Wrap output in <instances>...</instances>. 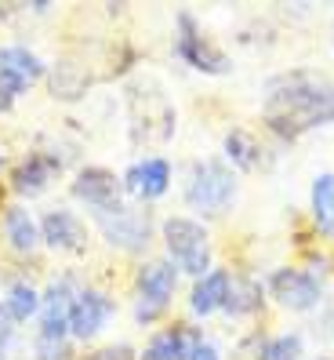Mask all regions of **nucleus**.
Returning <instances> with one entry per match:
<instances>
[{
	"instance_id": "obj_1",
	"label": "nucleus",
	"mask_w": 334,
	"mask_h": 360,
	"mask_svg": "<svg viewBox=\"0 0 334 360\" xmlns=\"http://www.w3.org/2000/svg\"><path fill=\"white\" fill-rule=\"evenodd\" d=\"M262 120L280 139H302L305 131H316L334 124V84L316 73H283L269 84L262 102Z\"/></svg>"
},
{
	"instance_id": "obj_2",
	"label": "nucleus",
	"mask_w": 334,
	"mask_h": 360,
	"mask_svg": "<svg viewBox=\"0 0 334 360\" xmlns=\"http://www.w3.org/2000/svg\"><path fill=\"white\" fill-rule=\"evenodd\" d=\"M236 172L222 157L193 160L185 175V204L203 219H222L236 204Z\"/></svg>"
},
{
	"instance_id": "obj_3",
	"label": "nucleus",
	"mask_w": 334,
	"mask_h": 360,
	"mask_svg": "<svg viewBox=\"0 0 334 360\" xmlns=\"http://www.w3.org/2000/svg\"><path fill=\"white\" fill-rule=\"evenodd\" d=\"M160 237L167 248V262H171L178 273H189V277H203L211 273V259H215V244H211V233L203 229V222L196 219H185V215H171L163 219L160 226Z\"/></svg>"
},
{
	"instance_id": "obj_4",
	"label": "nucleus",
	"mask_w": 334,
	"mask_h": 360,
	"mask_svg": "<svg viewBox=\"0 0 334 360\" xmlns=\"http://www.w3.org/2000/svg\"><path fill=\"white\" fill-rule=\"evenodd\" d=\"M175 288H178V269L167 262V259H149L142 262L135 273V321L145 328L153 324L156 316L171 306L175 299Z\"/></svg>"
},
{
	"instance_id": "obj_5",
	"label": "nucleus",
	"mask_w": 334,
	"mask_h": 360,
	"mask_svg": "<svg viewBox=\"0 0 334 360\" xmlns=\"http://www.w3.org/2000/svg\"><path fill=\"white\" fill-rule=\"evenodd\" d=\"M91 219L102 233V240H106L109 248L128 251V255H142L153 240V215L145 207L120 204L113 211H98V215H91Z\"/></svg>"
},
{
	"instance_id": "obj_6",
	"label": "nucleus",
	"mask_w": 334,
	"mask_h": 360,
	"mask_svg": "<svg viewBox=\"0 0 334 360\" xmlns=\"http://www.w3.org/2000/svg\"><path fill=\"white\" fill-rule=\"evenodd\" d=\"M175 55L185 62V66H193L196 73H207V77H225L233 70V62L229 55L215 44L211 37H207L193 15H178V30H175Z\"/></svg>"
},
{
	"instance_id": "obj_7",
	"label": "nucleus",
	"mask_w": 334,
	"mask_h": 360,
	"mask_svg": "<svg viewBox=\"0 0 334 360\" xmlns=\"http://www.w3.org/2000/svg\"><path fill=\"white\" fill-rule=\"evenodd\" d=\"M269 295L276 299V306L290 313H309L323 302V284L316 281V273L295 269V266H280L269 277Z\"/></svg>"
},
{
	"instance_id": "obj_8",
	"label": "nucleus",
	"mask_w": 334,
	"mask_h": 360,
	"mask_svg": "<svg viewBox=\"0 0 334 360\" xmlns=\"http://www.w3.org/2000/svg\"><path fill=\"white\" fill-rule=\"evenodd\" d=\"M116 316V302L109 299L102 288H80L73 295V306H69V338L76 342H91L95 335L106 331V324Z\"/></svg>"
},
{
	"instance_id": "obj_9",
	"label": "nucleus",
	"mask_w": 334,
	"mask_h": 360,
	"mask_svg": "<svg viewBox=\"0 0 334 360\" xmlns=\"http://www.w3.org/2000/svg\"><path fill=\"white\" fill-rule=\"evenodd\" d=\"M69 193L91 211V215H98V211H113L123 204V186L116 179V172H109V167L102 164H88L80 167L76 179L69 182Z\"/></svg>"
},
{
	"instance_id": "obj_10",
	"label": "nucleus",
	"mask_w": 334,
	"mask_h": 360,
	"mask_svg": "<svg viewBox=\"0 0 334 360\" xmlns=\"http://www.w3.org/2000/svg\"><path fill=\"white\" fill-rule=\"evenodd\" d=\"M40 244L58 255H84L88 251V222L69 207H51L40 219Z\"/></svg>"
},
{
	"instance_id": "obj_11",
	"label": "nucleus",
	"mask_w": 334,
	"mask_h": 360,
	"mask_svg": "<svg viewBox=\"0 0 334 360\" xmlns=\"http://www.w3.org/2000/svg\"><path fill=\"white\" fill-rule=\"evenodd\" d=\"M76 277L66 273L48 284V291H40V331L36 338H69V306L76 295Z\"/></svg>"
},
{
	"instance_id": "obj_12",
	"label": "nucleus",
	"mask_w": 334,
	"mask_h": 360,
	"mask_svg": "<svg viewBox=\"0 0 334 360\" xmlns=\"http://www.w3.org/2000/svg\"><path fill=\"white\" fill-rule=\"evenodd\" d=\"M44 73H48V66L40 62L36 51H29L22 44L0 48V91H8L11 98L26 95Z\"/></svg>"
},
{
	"instance_id": "obj_13",
	"label": "nucleus",
	"mask_w": 334,
	"mask_h": 360,
	"mask_svg": "<svg viewBox=\"0 0 334 360\" xmlns=\"http://www.w3.org/2000/svg\"><path fill=\"white\" fill-rule=\"evenodd\" d=\"M120 186L138 200H160L171 189V164L163 157H142L120 175Z\"/></svg>"
},
{
	"instance_id": "obj_14",
	"label": "nucleus",
	"mask_w": 334,
	"mask_h": 360,
	"mask_svg": "<svg viewBox=\"0 0 334 360\" xmlns=\"http://www.w3.org/2000/svg\"><path fill=\"white\" fill-rule=\"evenodd\" d=\"M55 175H62V160L58 157H51V153H29L11 172V189L18 197H40L51 186Z\"/></svg>"
},
{
	"instance_id": "obj_15",
	"label": "nucleus",
	"mask_w": 334,
	"mask_h": 360,
	"mask_svg": "<svg viewBox=\"0 0 334 360\" xmlns=\"http://www.w3.org/2000/svg\"><path fill=\"white\" fill-rule=\"evenodd\" d=\"M203 342V335L189 324H171L163 328L149 338V346H145L142 360H189L193 349Z\"/></svg>"
},
{
	"instance_id": "obj_16",
	"label": "nucleus",
	"mask_w": 334,
	"mask_h": 360,
	"mask_svg": "<svg viewBox=\"0 0 334 360\" xmlns=\"http://www.w3.org/2000/svg\"><path fill=\"white\" fill-rule=\"evenodd\" d=\"M0 233H4L8 248L18 251V255H33V251L40 248V222L22 204L4 207V215H0Z\"/></svg>"
},
{
	"instance_id": "obj_17",
	"label": "nucleus",
	"mask_w": 334,
	"mask_h": 360,
	"mask_svg": "<svg viewBox=\"0 0 334 360\" xmlns=\"http://www.w3.org/2000/svg\"><path fill=\"white\" fill-rule=\"evenodd\" d=\"M229 284H233V273L229 269H211L193 284L189 291V309L193 316H211L225 306V295H229Z\"/></svg>"
},
{
	"instance_id": "obj_18",
	"label": "nucleus",
	"mask_w": 334,
	"mask_h": 360,
	"mask_svg": "<svg viewBox=\"0 0 334 360\" xmlns=\"http://www.w3.org/2000/svg\"><path fill=\"white\" fill-rule=\"evenodd\" d=\"M225 157H229L233 167H240V172H258V167L265 164V146L247 128H233L225 135Z\"/></svg>"
},
{
	"instance_id": "obj_19",
	"label": "nucleus",
	"mask_w": 334,
	"mask_h": 360,
	"mask_svg": "<svg viewBox=\"0 0 334 360\" xmlns=\"http://www.w3.org/2000/svg\"><path fill=\"white\" fill-rule=\"evenodd\" d=\"M309 207H312V222L327 240H334V172H323L312 179L309 189Z\"/></svg>"
},
{
	"instance_id": "obj_20",
	"label": "nucleus",
	"mask_w": 334,
	"mask_h": 360,
	"mask_svg": "<svg viewBox=\"0 0 334 360\" xmlns=\"http://www.w3.org/2000/svg\"><path fill=\"white\" fill-rule=\"evenodd\" d=\"M48 80H51V95L62 98V102H76V98L88 95V88H91L88 70L76 66V62H58V66H51Z\"/></svg>"
},
{
	"instance_id": "obj_21",
	"label": "nucleus",
	"mask_w": 334,
	"mask_h": 360,
	"mask_svg": "<svg viewBox=\"0 0 334 360\" xmlns=\"http://www.w3.org/2000/svg\"><path fill=\"white\" fill-rule=\"evenodd\" d=\"M0 306H4V321L26 324L29 316L40 313V291L29 281H15V284H8L4 295H0Z\"/></svg>"
},
{
	"instance_id": "obj_22",
	"label": "nucleus",
	"mask_w": 334,
	"mask_h": 360,
	"mask_svg": "<svg viewBox=\"0 0 334 360\" xmlns=\"http://www.w3.org/2000/svg\"><path fill=\"white\" fill-rule=\"evenodd\" d=\"M222 309L229 316H250V313H258L262 309V284L250 281V277H233Z\"/></svg>"
},
{
	"instance_id": "obj_23",
	"label": "nucleus",
	"mask_w": 334,
	"mask_h": 360,
	"mask_svg": "<svg viewBox=\"0 0 334 360\" xmlns=\"http://www.w3.org/2000/svg\"><path fill=\"white\" fill-rule=\"evenodd\" d=\"M262 360H302V335H276L262 346Z\"/></svg>"
},
{
	"instance_id": "obj_24",
	"label": "nucleus",
	"mask_w": 334,
	"mask_h": 360,
	"mask_svg": "<svg viewBox=\"0 0 334 360\" xmlns=\"http://www.w3.org/2000/svg\"><path fill=\"white\" fill-rule=\"evenodd\" d=\"M33 353H36V360H69L66 338H36Z\"/></svg>"
},
{
	"instance_id": "obj_25",
	"label": "nucleus",
	"mask_w": 334,
	"mask_h": 360,
	"mask_svg": "<svg viewBox=\"0 0 334 360\" xmlns=\"http://www.w3.org/2000/svg\"><path fill=\"white\" fill-rule=\"evenodd\" d=\"M88 360H135V349H131V346H123V342H116V346H106V349L91 353Z\"/></svg>"
},
{
	"instance_id": "obj_26",
	"label": "nucleus",
	"mask_w": 334,
	"mask_h": 360,
	"mask_svg": "<svg viewBox=\"0 0 334 360\" xmlns=\"http://www.w3.org/2000/svg\"><path fill=\"white\" fill-rule=\"evenodd\" d=\"M189 360H222V353H218V346L215 342H207V338H203V342L193 349V356Z\"/></svg>"
},
{
	"instance_id": "obj_27",
	"label": "nucleus",
	"mask_w": 334,
	"mask_h": 360,
	"mask_svg": "<svg viewBox=\"0 0 334 360\" xmlns=\"http://www.w3.org/2000/svg\"><path fill=\"white\" fill-rule=\"evenodd\" d=\"M11 105H15V98L8 91H0V113H11Z\"/></svg>"
},
{
	"instance_id": "obj_28",
	"label": "nucleus",
	"mask_w": 334,
	"mask_h": 360,
	"mask_svg": "<svg viewBox=\"0 0 334 360\" xmlns=\"http://www.w3.org/2000/svg\"><path fill=\"white\" fill-rule=\"evenodd\" d=\"M0 324H4V306H0Z\"/></svg>"
},
{
	"instance_id": "obj_29",
	"label": "nucleus",
	"mask_w": 334,
	"mask_h": 360,
	"mask_svg": "<svg viewBox=\"0 0 334 360\" xmlns=\"http://www.w3.org/2000/svg\"><path fill=\"white\" fill-rule=\"evenodd\" d=\"M0 164H4V150H0Z\"/></svg>"
}]
</instances>
